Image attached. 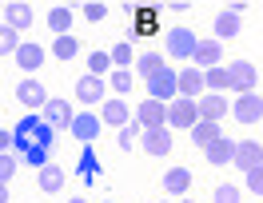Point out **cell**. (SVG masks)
<instances>
[{
    "mask_svg": "<svg viewBox=\"0 0 263 203\" xmlns=\"http://www.w3.org/2000/svg\"><path fill=\"white\" fill-rule=\"evenodd\" d=\"M52 132H56V128H52L48 119H36V116H28L16 128V135H24V139H20L24 148H52Z\"/></svg>",
    "mask_w": 263,
    "mask_h": 203,
    "instance_id": "1",
    "label": "cell"
},
{
    "mask_svg": "<svg viewBox=\"0 0 263 203\" xmlns=\"http://www.w3.org/2000/svg\"><path fill=\"white\" fill-rule=\"evenodd\" d=\"M176 96H180V80H176V72H172V68H160V72L148 80V100L172 104Z\"/></svg>",
    "mask_w": 263,
    "mask_h": 203,
    "instance_id": "2",
    "label": "cell"
},
{
    "mask_svg": "<svg viewBox=\"0 0 263 203\" xmlns=\"http://www.w3.org/2000/svg\"><path fill=\"white\" fill-rule=\"evenodd\" d=\"M196 32H187V28H167L164 32V48L167 56H176V60H192V52H196Z\"/></svg>",
    "mask_w": 263,
    "mask_h": 203,
    "instance_id": "3",
    "label": "cell"
},
{
    "mask_svg": "<svg viewBox=\"0 0 263 203\" xmlns=\"http://www.w3.org/2000/svg\"><path fill=\"white\" fill-rule=\"evenodd\" d=\"M196 100H187V96H176V100L167 104V128H196Z\"/></svg>",
    "mask_w": 263,
    "mask_h": 203,
    "instance_id": "4",
    "label": "cell"
},
{
    "mask_svg": "<svg viewBox=\"0 0 263 203\" xmlns=\"http://www.w3.org/2000/svg\"><path fill=\"white\" fill-rule=\"evenodd\" d=\"M231 116H235V124H259V119H263V96H259V92L239 96V100L231 104Z\"/></svg>",
    "mask_w": 263,
    "mask_h": 203,
    "instance_id": "5",
    "label": "cell"
},
{
    "mask_svg": "<svg viewBox=\"0 0 263 203\" xmlns=\"http://www.w3.org/2000/svg\"><path fill=\"white\" fill-rule=\"evenodd\" d=\"M228 72H231V88H235L239 96L255 92V84H259V72H255V64H251V60H235V64H228Z\"/></svg>",
    "mask_w": 263,
    "mask_h": 203,
    "instance_id": "6",
    "label": "cell"
},
{
    "mask_svg": "<svg viewBox=\"0 0 263 203\" xmlns=\"http://www.w3.org/2000/svg\"><path fill=\"white\" fill-rule=\"evenodd\" d=\"M172 144H176V139H172V128H167V124L164 128H144V135H140V148L148 155H167Z\"/></svg>",
    "mask_w": 263,
    "mask_h": 203,
    "instance_id": "7",
    "label": "cell"
},
{
    "mask_svg": "<svg viewBox=\"0 0 263 203\" xmlns=\"http://www.w3.org/2000/svg\"><path fill=\"white\" fill-rule=\"evenodd\" d=\"M231 164H235L239 171L259 168V164H263V148H259V139H239V144H235V155H231Z\"/></svg>",
    "mask_w": 263,
    "mask_h": 203,
    "instance_id": "8",
    "label": "cell"
},
{
    "mask_svg": "<svg viewBox=\"0 0 263 203\" xmlns=\"http://www.w3.org/2000/svg\"><path fill=\"white\" fill-rule=\"evenodd\" d=\"M16 100L24 104V108H40V112H44V104H48L52 96L44 92V84H40V80H32V76H28V80H20V84H16Z\"/></svg>",
    "mask_w": 263,
    "mask_h": 203,
    "instance_id": "9",
    "label": "cell"
},
{
    "mask_svg": "<svg viewBox=\"0 0 263 203\" xmlns=\"http://www.w3.org/2000/svg\"><path fill=\"white\" fill-rule=\"evenodd\" d=\"M32 20H36V8H32V4H24V0H12V4H4V24H8L12 32H24Z\"/></svg>",
    "mask_w": 263,
    "mask_h": 203,
    "instance_id": "10",
    "label": "cell"
},
{
    "mask_svg": "<svg viewBox=\"0 0 263 203\" xmlns=\"http://www.w3.org/2000/svg\"><path fill=\"white\" fill-rule=\"evenodd\" d=\"M104 92H108V84H104L100 76H92V72L76 80V100L80 104H96L100 108V104H104Z\"/></svg>",
    "mask_w": 263,
    "mask_h": 203,
    "instance_id": "11",
    "label": "cell"
},
{
    "mask_svg": "<svg viewBox=\"0 0 263 203\" xmlns=\"http://www.w3.org/2000/svg\"><path fill=\"white\" fill-rule=\"evenodd\" d=\"M196 112H199V119L219 124V119H223V112H228V100H223L219 92H203V96L196 100Z\"/></svg>",
    "mask_w": 263,
    "mask_h": 203,
    "instance_id": "12",
    "label": "cell"
},
{
    "mask_svg": "<svg viewBox=\"0 0 263 203\" xmlns=\"http://www.w3.org/2000/svg\"><path fill=\"white\" fill-rule=\"evenodd\" d=\"M192 60H196L199 72H208V68H219V60H223V44H219V40H199L196 52H192Z\"/></svg>",
    "mask_w": 263,
    "mask_h": 203,
    "instance_id": "13",
    "label": "cell"
},
{
    "mask_svg": "<svg viewBox=\"0 0 263 203\" xmlns=\"http://www.w3.org/2000/svg\"><path fill=\"white\" fill-rule=\"evenodd\" d=\"M136 119H140L144 128H164V124H167V104H160V100H140Z\"/></svg>",
    "mask_w": 263,
    "mask_h": 203,
    "instance_id": "14",
    "label": "cell"
},
{
    "mask_svg": "<svg viewBox=\"0 0 263 203\" xmlns=\"http://www.w3.org/2000/svg\"><path fill=\"white\" fill-rule=\"evenodd\" d=\"M176 80H180V96H187V100H199V96L208 92L199 68H183V72H176Z\"/></svg>",
    "mask_w": 263,
    "mask_h": 203,
    "instance_id": "15",
    "label": "cell"
},
{
    "mask_svg": "<svg viewBox=\"0 0 263 203\" xmlns=\"http://www.w3.org/2000/svg\"><path fill=\"white\" fill-rule=\"evenodd\" d=\"M128 119H132V108H128L124 100H120V96H116V100H104V104H100V124H112V128H124Z\"/></svg>",
    "mask_w": 263,
    "mask_h": 203,
    "instance_id": "16",
    "label": "cell"
},
{
    "mask_svg": "<svg viewBox=\"0 0 263 203\" xmlns=\"http://www.w3.org/2000/svg\"><path fill=\"white\" fill-rule=\"evenodd\" d=\"M44 119H48L52 128H64V132H72V119H76V112L68 108V100H48V104H44Z\"/></svg>",
    "mask_w": 263,
    "mask_h": 203,
    "instance_id": "17",
    "label": "cell"
},
{
    "mask_svg": "<svg viewBox=\"0 0 263 203\" xmlns=\"http://www.w3.org/2000/svg\"><path fill=\"white\" fill-rule=\"evenodd\" d=\"M231 155H235V139H228V135H219V139H215L212 148L203 152V159H208L212 168H228V164H231Z\"/></svg>",
    "mask_w": 263,
    "mask_h": 203,
    "instance_id": "18",
    "label": "cell"
},
{
    "mask_svg": "<svg viewBox=\"0 0 263 203\" xmlns=\"http://www.w3.org/2000/svg\"><path fill=\"white\" fill-rule=\"evenodd\" d=\"M36 187L44 191V195H56L60 187H64V168H56V164H44L40 175H36Z\"/></svg>",
    "mask_w": 263,
    "mask_h": 203,
    "instance_id": "19",
    "label": "cell"
},
{
    "mask_svg": "<svg viewBox=\"0 0 263 203\" xmlns=\"http://www.w3.org/2000/svg\"><path fill=\"white\" fill-rule=\"evenodd\" d=\"M72 135H76L80 144H92V139L100 135V116H88V112L76 116V119H72Z\"/></svg>",
    "mask_w": 263,
    "mask_h": 203,
    "instance_id": "20",
    "label": "cell"
},
{
    "mask_svg": "<svg viewBox=\"0 0 263 203\" xmlns=\"http://www.w3.org/2000/svg\"><path fill=\"white\" fill-rule=\"evenodd\" d=\"M187 187H192V171H187V168L164 171V191H167V195H183Z\"/></svg>",
    "mask_w": 263,
    "mask_h": 203,
    "instance_id": "21",
    "label": "cell"
},
{
    "mask_svg": "<svg viewBox=\"0 0 263 203\" xmlns=\"http://www.w3.org/2000/svg\"><path fill=\"white\" fill-rule=\"evenodd\" d=\"M16 64L24 68V72H36V68L44 64V48H40V44H20L16 48Z\"/></svg>",
    "mask_w": 263,
    "mask_h": 203,
    "instance_id": "22",
    "label": "cell"
},
{
    "mask_svg": "<svg viewBox=\"0 0 263 203\" xmlns=\"http://www.w3.org/2000/svg\"><path fill=\"white\" fill-rule=\"evenodd\" d=\"M192 135H196V148H203V152H208V148H212L215 139H219V124H208V119H196V128H192Z\"/></svg>",
    "mask_w": 263,
    "mask_h": 203,
    "instance_id": "23",
    "label": "cell"
},
{
    "mask_svg": "<svg viewBox=\"0 0 263 203\" xmlns=\"http://www.w3.org/2000/svg\"><path fill=\"white\" fill-rule=\"evenodd\" d=\"M48 28H52L56 36H68V28H72V8H68V4L48 8Z\"/></svg>",
    "mask_w": 263,
    "mask_h": 203,
    "instance_id": "24",
    "label": "cell"
},
{
    "mask_svg": "<svg viewBox=\"0 0 263 203\" xmlns=\"http://www.w3.org/2000/svg\"><path fill=\"white\" fill-rule=\"evenodd\" d=\"M203 84H208V92H219V96H223V92L231 88V72L223 64H219V68H208V72H203Z\"/></svg>",
    "mask_w": 263,
    "mask_h": 203,
    "instance_id": "25",
    "label": "cell"
},
{
    "mask_svg": "<svg viewBox=\"0 0 263 203\" xmlns=\"http://www.w3.org/2000/svg\"><path fill=\"white\" fill-rule=\"evenodd\" d=\"M160 68H167V64H164V52H144V56L136 60V72H140L144 80H152Z\"/></svg>",
    "mask_w": 263,
    "mask_h": 203,
    "instance_id": "26",
    "label": "cell"
},
{
    "mask_svg": "<svg viewBox=\"0 0 263 203\" xmlns=\"http://www.w3.org/2000/svg\"><path fill=\"white\" fill-rule=\"evenodd\" d=\"M140 135H144V124H140V119L132 116L128 124H124V128H120V135H116V144H120V148H124V152H132V144H136V139H140Z\"/></svg>",
    "mask_w": 263,
    "mask_h": 203,
    "instance_id": "27",
    "label": "cell"
},
{
    "mask_svg": "<svg viewBox=\"0 0 263 203\" xmlns=\"http://www.w3.org/2000/svg\"><path fill=\"white\" fill-rule=\"evenodd\" d=\"M235 32H239V16H235V12H219V16H215V36H219V40H231Z\"/></svg>",
    "mask_w": 263,
    "mask_h": 203,
    "instance_id": "28",
    "label": "cell"
},
{
    "mask_svg": "<svg viewBox=\"0 0 263 203\" xmlns=\"http://www.w3.org/2000/svg\"><path fill=\"white\" fill-rule=\"evenodd\" d=\"M52 52H56L60 60H72V56L80 52V40H76L72 32H68V36H56V44H52Z\"/></svg>",
    "mask_w": 263,
    "mask_h": 203,
    "instance_id": "29",
    "label": "cell"
},
{
    "mask_svg": "<svg viewBox=\"0 0 263 203\" xmlns=\"http://www.w3.org/2000/svg\"><path fill=\"white\" fill-rule=\"evenodd\" d=\"M16 48H20V32H12L8 24H0V56H16Z\"/></svg>",
    "mask_w": 263,
    "mask_h": 203,
    "instance_id": "30",
    "label": "cell"
},
{
    "mask_svg": "<svg viewBox=\"0 0 263 203\" xmlns=\"http://www.w3.org/2000/svg\"><path fill=\"white\" fill-rule=\"evenodd\" d=\"M112 92H116V96H128V92H132V72H128V68H116V72H112Z\"/></svg>",
    "mask_w": 263,
    "mask_h": 203,
    "instance_id": "31",
    "label": "cell"
},
{
    "mask_svg": "<svg viewBox=\"0 0 263 203\" xmlns=\"http://www.w3.org/2000/svg\"><path fill=\"white\" fill-rule=\"evenodd\" d=\"M239 199H243V191H239L235 184H219L215 187V203H239Z\"/></svg>",
    "mask_w": 263,
    "mask_h": 203,
    "instance_id": "32",
    "label": "cell"
},
{
    "mask_svg": "<svg viewBox=\"0 0 263 203\" xmlns=\"http://www.w3.org/2000/svg\"><path fill=\"white\" fill-rule=\"evenodd\" d=\"M88 68H92V76H100V80H104V72L112 68V56H108V52H92V60H88Z\"/></svg>",
    "mask_w": 263,
    "mask_h": 203,
    "instance_id": "33",
    "label": "cell"
},
{
    "mask_svg": "<svg viewBox=\"0 0 263 203\" xmlns=\"http://www.w3.org/2000/svg\"><path fill=\"white\" fill-rule=\"evenodd\" d=\"M108 56H112L116 68H128V64H132V44H112V52H108Z\"/></svg>",
    "mask_w": 263,
    "mask_h": 203,
    "instance_id": "34",
    "label": "cell"
},
{
    "mask_svg": "<svg viewBox=\"0 0 263 203\" xmlns=\"http://www.w3.org/2000/svg\"><path fill=\"white\" fill-rule=\"evenodd\" d=\"M16 175V155H8V152H0V184H8Z\"/></svg>",
    "mask_w": 263,
    "mask_h": 203,
    "instance_id": "35",
    "label": "cell"
},
{
    "mask_svg": "<svg viewBox=\"0 0 263 203\" xmlns=\"http://www.w3.org/2000/svg\"><path fill=\"white\" fill-rule=\"evenodd\" d=\"M247 191L263 195V164H259V168H251V171H247Z\"/></svg>",
    "mask_w": 263,
    "mask_h": 203,
    "instance_id": "36",
    "label": "cell"
},
{
    "mask_svg": "<svg viewBox=\"0 0 263 203\" xmlns=\"http://www.w3.org/2000/svg\"><path fill=\"white\" fill-rule=\"evenodd\" d=\"M24 155H28L32 168H44V164H48V148H24Z\"/></svg>",
    "mask_w": 263,
    "mask_h": 203,
    "instance_id": "37",
    "label": "cell"
},
{
    "mask_svg": "<svg viewBox=\"0 0 263 203\" xmlns=\"http://www.w3.org/2000/svg\"><path fill=\"white\" fill-rule=\"evenodd\" d=\"M80 171H84V179H96V155L92 152L80 155Z\"/></svg>",
    "mask_w": 263,
    "mask_h": 203,
    "instance_id": "38",
    "label": "cell"
},
{
    "mask_svg": "<svg viewBox=\"0 0 263 203\" xmlns=\"http://www.w3.org/2000/svg\"><path fill=\"white\" fill-rule=\"evenodd\" d=\"M84 16L92 20V24H100V20L108 16V8H104V4H84Z\"/></svg>",
    "mask_w": 263,
    "mask_h": 203,
    "instance_id": "39",
    "label": "cell"
},
{
    "mask_svg": "<svg viewBox=\"0 0 263 203\" xmlns=\"http://www.w3.org/2000/svg\"><path fill=\"white\" fill-rule=\"evenodd\" d=\"M12 139H16V135H12V132H0V152H4V148H8Z\"/></svg>",
    "mask_w": 263,
    "mask_h": 203,
    "instance_id": "40",
    "label": "cell"
},
{
    "mask_svg": "<svg viewBox=\"0 0 263 203\" xmlns=\"http://www.w3.org/2000/svg\"><path fill=\"white\" fill-rule=\"evenodd\" d=\"M0 203H8V184H0Z\"/></svg>",
    "mask_w": 263,
    "mask_h": 203,
    "instance_id": "41",
    "label": "cell"
},
{
    "mask_svg": "<svg viewBox=\"0 0 263 203\" xmlns=\"http://www.w3.org/2000/svg\"><path fill=\"white\" fill-rule=\"evenodd\" d=\"M68 203H88V199H84V195H72V199H68Z\"/></svg>",
    "mask_w": 263,
    "mask_h": 203,
    "instance_id": "42",
    "label": "cell"
}]
</instances>
